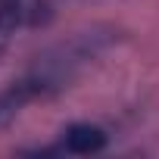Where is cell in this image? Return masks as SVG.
<instances>
[{
	"label": "cell",
	"instance_id": "1",
	"mask_svg": "<svg viewBox=\"0 0 159 159\" xmlns=\"http://www.w3.org/2000/svg\"><path fill=\"white\" fill-rule=\"evenodd\" d=\"M106 131L100 125H91V122H72L66 125L62 131V140H59V150L69 153V156H91V153H100L106 147Z\"/></svg>",
	"mask_w": 159,
	"mask_h": 159
},
{
	"label": "cell",
	"instance_id": "2",
	"mask_svg": "<svg viewBox=\"0 0 159 159\" xmlns=\"http://www.w3.org/2000/svg\"><path fill=\"white\" fill-rule=\"evenodd\" d=\"M38 97H44L41 94V88H38V81L25 72L22 78H16L13 84H7V88H0V128H7L31 100H38Z\"/></svg>",
	"mask_w": 159,
	"mask_h": 159
},
{
	"label": "cell",
	"instance_id": "3",
	"mask_svg": "<svg viewBox=\"0 0 159 159\" xmlns=\"http://www.w3.org/2000/svg\"><path fill=\"white\" fill-rule=\"evenodd\" d=\"M25 25H31V0H0V59Z\"/></svg>",
	"mask_w": 159,
	"mask_h": 159
}]
</instances>
